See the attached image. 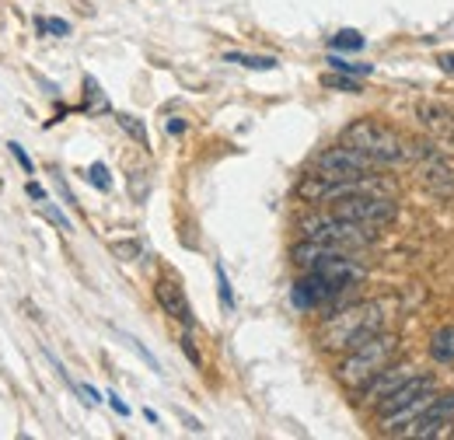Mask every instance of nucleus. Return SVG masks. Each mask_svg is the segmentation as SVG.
<instances>
[{
    "label": "nucleus",
    "mask_w": 454,
    "mask_h": 440,
    "mask_svg": "<svg viewBox=\"0 0 454 440\" xmlns=\"http://www.w3.org/2000/svg\"><path fill=\"white\" fill-rule=\"evenodd\" d=\"M342 290H336L325 276L318 273H308L304 279H297L294 283V290H290V301L297 304V308H304V311H311V308H318V304H325V301H336Z\"/></svg>",
    "instance_id": "obj_7"
},
{
    "label": "nucleus",
    "mask_w": 454,
    "mask_h": 440,
    "mask_svg": "<svg viewBox=\"0 0 454 440\" xmlns=\"http://www.w3.org/2000/svg\"><path fill=\"white\" fill-rule=\"evenodd\" d=\"M154 297H158V304L165 308V315H171V318L182 322V326H192V308H189V301H185V294H182V287H178L175 279H158Z\"/></svg>",
    "instance_id": "obj_10"
},
{
    "label": "nucleus",
    "mask_w": 454,
    "mask_h": 440,
    "mask_svg": "<svg viewBox=\"0 0 454 440\" xmlns=\"http://www.w3.org/2000/svg\"><path fill=\"white\" fill-rule=\"evenodd\" d=\"M395 350H398L395 335H388V332H374L371 339H364L360 346H353V350L346 353V360L340 364V381L346 388L367 385L374 374H381V371L392 364Z\"/></svg>",
    "instance_id": "obj_4"
},
{
    "label": "nucleus",
    "mask_w": 454,
    "mask_h": 440,
    "mask_svg": "<svg viewBox=\"0 0 454 440\" xmlns=\"http://www.w3.org/2000/svg\"><path fill=\"white\" fill-rule=\"evenodd\" d=\"M39 32H53V35H70V25L63 18H35Z\"/></svg>",
    "instance_id": "obj_15"
},
{
    "label": "nucleus",
    "mask_w": 454,
    "mask_h": 440,
    "mask_svg": "<svg viewBox=\"0 0 454 440\" xmlns=\"http://www.w3.org/2000/svg\"><path fill=\"white\" fill-rule=\"evenodd\" d=\"M88 182H91V185H98V189H113V178H109V168L106 165L88 168Z\"/></svg>",
    "instance_id": "obj_17"
},
{
    "label": "nucleus",
    "mask_w": 454,
    "mask_h": 440,
    "mask_svg": "<svg viewBox=\"0 0 454 440\" xmlns=\"http://www.w3.org/2000/svg\"><path fill=\"white\" fill-rule=\"evenodd\" d=\"M333 214L367 224V227H385L395 220L398 207L392 196H378V189H364V192H349V196L333 200Z\"/></svg>",
    "instance_id": "obj_5"
},
{
    "label": "nucleus",
    "mask_w": 454,
    "mask_h": 440,
    "mask_svg": "<svg viewBox=\"0 0 454 440\" xmlns=\"http://www.w3.org/2000/svg\"><path fill=\"white\" fill-rule=\"evenodd\" d=\"M25 192H28L32 200H39V203H46V189H43L39 182H28V185H25Z\"/></svg>",
    "instance_id": "obj_23"
},
{
    "label": "nucleus",
    "mask_w": 454,
    "mask_h": 440,
    "mask_svg": "<svg viewBox=\"0 0 454 440\" xmlns=\"http://www.w3.org/2000/svg\"><path fill=\"white\" fill-rule=\"evenodd\" d=\"M342 144L353 147V151H360V154H367L378 165H405V161H416L419 158V151H416L412 140H405L402 133L381 126V122H374V119L349 122L342 130Z\"/></svg>",
    "instance_id": "obj_1"
},
{
    "label": "nucleus",
    "mask_w": 454,
    "mask_h": 440,
    "mask_svg": "<svg viewBox=\"0 0 454 440\" xmlns=\"http://www.w3.org/2000/svg\"><path fill=\"white\" fill-rule=\"evenodd\" d=\"M182 350H185V357H189V360H192V364L200 367V353H196V346H192V339H189V335L182 339Z\"/></svg>",
    "instance_id": "obj_24"
},
{
    "label": "nucleus",
    "mask_w": 454,
    "mask_h": 440,
    "mask_svg": "<svg viewBox=\"0 0 454 440\" xmlns=\"http://www.w3.org/2000/svg\"><path fill=\"white\" fill-rule=\"evenodd\" d=\"M385 329V304L381 301H367V304H353L340 315H333L322 329V346L325 350H353L364 339H371L374 332Z\"/></svg>",
    "instance_id": "obj_2"
},
{
    "label": "nucleus",
    "mask_w": 454,
    "mask_h": 440,
    "mask_svg": "<svg viewBox=\"0 0 454 440\" xmlns=\"http://www.w3.org/2000/svg\"><path fill=\"white\" fill-rule=\"evenodd\" d=\"M430 357L437 364H454V326H444V329L434 332L430 339Z\"/></svg>",
    "instance_id": "obj_11"
},
{
    "label": "nucleus",
    "mask_w": 454,
    "mask_h": 440,
    "mask_svg": "<svg viewBox=\"0 0 454 440\" xmlns=\"http://www.w3.org/2000/svg\"><path fill=\"white\" fill-rule=\"evenodd\" d=\"M119 126H122L129 137H137V140L147 147V130H144V122H140V119H133V115H119Z\"/></svg>",
    "instance_id": "obj_14"
},
{
    "label": "nucleus",
    "mask_w": 454,
    "mask_h": 440,
    "mask_svg": "<svg viewBox=\"0 0 454 440\" xmlns=\"http://www.w3.org/2000/svg\"><path fill=\"white\" fill-rule=\"evenodd\" d=\"M11 154H14V158H18V165L25 168V171H32V158H28V154H25V151H21V144H11Z\"/></svg>",
    "instance_id": "obj_22"
},
{
    "label": "nucleus",
    "mask_w": 454,
    "mask_h": 440,
    "mask_svg": "<svg viewBox=\"0 0 454 440\" xmlns=\"http://www.w3.org/2000/svg\"><path fill=\"white\" fill-rule=\"evenodd\" d=\"M329 63H333L340 74H371V70H374L371 63H346L342 56H329Z\"/></svg>",
    "instance_id": "obj_16"
},
{
    "label": "nucleus",
    "mask_w": 454,
    "mask_h": 440,
    "mask_svg": "<svg viewBox=\"0 0 454 440\" xmlns=\"http://www.w3.org/2000/svg\"><path fill=\"white\" fill-rule=\"evenodd\" d=\"M427 391H437V381H434L430 374H412V378H405L392 395H385V398L378 402V412H381V416H385V412H395V409L416 402V398L427 395Z\"/></svg>",
    "instance_id": "obj_9"
},
{
    "label": "nucleus",
    "mask_w": 454,
    "mask_h": 440,
    "mask_svg": "<svg viewBox=\"0 0 454 440\" xmlns=\"http://www.w3.org/2000/svg\"><path fill=\"white\" fill-rule=\"evenodd\" d=\"M454 420V391L451 395H444V398H434L427 409H423V416L405 430V434H412V437H434L441 427H448Z\"/></svg>",
    "instance_id": "obj_8"
},
{
    "label": "nucleus",
    "mask_w": 454,
    "mask_h": 440,
    "mask_svg": "<svg viewBox=\"0 0 454 440\" xmlns=\"http://www.w3.org/2000/svg\"><path fill=\"white\" fill-rule=\"evenodd\" d=\"M227 63H238V67H248V70H277L280 59L277 56H252V53H227Z\"/></svg>",
    "instance_id": "obj_12"
},
{
    "label": "nucleus",
    "mask_w": 454,
    "mask_h": 440,
    "mask_svg": "<svg viewBox=\"0 0 454 440\" xmlns=\"http://www.w3.org/2000/svg\"><path fill=\"white\" fill-rule=\"evenodd\" d=\"M168 130H171V133H182V130H185V122H182V119H171Z\"/></svg>",
    "instance_id": "obj_27"
},
{
    "label": "nucleus",
    "mask_w": 454,
    "mask_h": 440,
    "mask_svg": "<svg viewBox=\"0 0 454 440\" xmlns=\"http://www.w3.org/2000/svg\"><path fill=\"white\" fill-rule=\"evenodd\" d=\"M217 287H221V304H224V311L234 308V294H231V283H227V273L217 266Z\"/></svg>",
    "instance_id": "obj_19"
},
{
    "label": "nucleus",
    "mask_w": 454,
    "mask_h": 440,
    "mask_svg": "<svg viewBox=\"0 0 454 440\" xmlns=\"http://www.w3.org/2000/svg\"><path fill=\"white\" fill-rule=\"evenodd\" d=\"M113 252L119 255V259H126V263H129L133 255H140V245H137V241H115Z\"/></svg>",
    "instance_id": "obj_21"
},
{
    "label": "nucleus",
    "mask_w": 454,
    "mask_h": 440,
    "mask_svg": "<svg viewBox=\"0 0 454 440\" xmlns=\"http://www.w3.org/2000/svg\"><path fill=\"white\" fill-rule=\"evenodd\" d=\"M325 88H340V91H360V84H356V81H349V77H342V74H325Z\"/></svg>",
    "instance_id": "obj_18"
},
{
    "label": "nucleus",
    "mask_w": 454,
    "mask_h": 440,
    "mask_svg": "<svg viewBox=\"0 0 454 440\" xmlns=\"http://www.w3.org/2000/svg\"><path fill=\"white\" fill-rule=\"evenodd\" d=\"M333 50H346V53H360L364 50V35L353 28H342L340 35H333Z\"/></svg>",
    "instance_id": "obj_13"
},
{
    "label": "nucleus",
    "mask_w": 454,
    "mask_h": 440,
    "mask_svg": "<svg viewBox=\"0 0 454 440\" xmlns=\"http://www.w3.org/2000/svg\"><path fill=\"white\" fill-rule=\"evenodd\" d=\"M301 234L308 241H318L325 248H336V252H364L378 241V227H367V224H356V220H346L340 214H315V217L301 220Z\"/></svg>",
    "instance_id": "obj_3"
},
{
    "label": "nucleus",
    "mask_w": 454,
    "mask_h": 440,
    "mask_svg": "<svg viewBox=\"0 0 454 440\" xmlns=\"http://www.w3.org/2000/svg\"><path fill=\"white\" fill-rule=\"evenodd\" d=\"M109 402H113V409L119 412V416H129V405H126L119 395H113V391H109Z\"/></svg>",
    "instance_id": "obj_25"
},
{
    "label": "nucleus",
    "mask_w": 454,
    "mask_h": 440,
    "mask_svg": "<svg viewBox=\"0 0 454 440\" xmlns=\"http://www.w3.org/2000/svg\"><path fill=\"white\" fill-rule=\"evenodd\" d=\"M315 168H318V175H325V178L353 182V178H374L378 161H371L367 154H360V151H353V147L342 144V147L322 151V154L315 158Z\"/></svg>",
    "instance_id": "obj_6"
},
{
    "label": "nucleus",
    "mask_w": 454,
    "mask_h": 440,
    "mask_svg": "<svg viewBox=\"0 0 454 440\" xmlns=\"http://www.w3.org/2000/svg\"><path fill=\"white\" fill-rule=\"evenodd\" d=\"M43 217L53 220V224L59 227V231H74V227H70V220L63 217V214H59V210L53 207V203H43Z\"/></svg>",
    "instance_id": "obj_20"
},
{
    "label": "nucleus",
    "mask_w": 454,
    "mask_h": 440,
    "mask_svg": "<svg viewBox=\"0 0 454 440\" xmlns=\"http://www.w3.org/2000/svg\"><path fill=\"white\" fill-rule=\"evenodd\" d=\"M437 63H441V70H444V74H454V53H441Z\"/></svg>",
    "instance_id": "obj_26"
}]
</instances>
